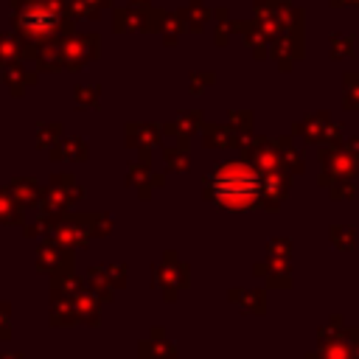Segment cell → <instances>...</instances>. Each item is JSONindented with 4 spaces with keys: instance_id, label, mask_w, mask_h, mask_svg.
I'll list each match as a JSON object with an SVG mask.
<instances>
[{
    "instance_id": "cell-1",
    "label": "cell",
    "mask_w": 359,
    "mask_h": 359,
    "mask_svg": "<svg viewBox=\"0 0 359 359\" xmlns=\"http://www.w3.org/2000/svg\"><path fill=\"white\" fill-rule=\"evenodd\" d=\"M11 20L17 36L25 45H48L70 34V3L67 0H11Z\"/></svg>"
},
{
    "instance_id": "cell-2",
    "label": "cell",
    "mask_w": 359,
    "mask_h": 359,
    "mask_svg": "<svg viewBox=\"0 0 359 359\" xmlns=\"http://www.w3.org/2000/svg\"><path fill=\"white\" fill-rule=\"evenodd\" d=\"M208 191L224 210H247L261 199V180L244 163H224L208 177Z\"/></svg>"
},
{
    "instance_id": "cell-3",
    "label": "cell",
    "mask_w": 359,
    "mask_h": 359,
    "mask_svg": "<svg viewBox=\"0 0 359 359\" xmlns=\"http://www.w3.org/2000/svg\"><path fill=\"white\" fill-rule=\"evenodd\" d=\"M59 50H62V65L70 67V70H79L87 59H93L98 53V36L95 34H73V36H65L59 42Z\"/></svg>"
},
{
    "instance_id": "cell-4",
    "label": "cell",
    "mask_w": 359,
    "mask_h": 359,
    "mask_svg": "<svg viewBox=\"0 0 359 359\" xmlns=\"http://www.w3.org/2000/svg\"><path fill=\"white\" fill-rule=\"evenodd\" d=\"M25 50V42L17 36V34H0V62L8 65V62H17Z\"/></svg>"
},
{
    "instance_id": "cell-5",
    "label": "cell",
    "mask_w": 359,
    "mask_h": 359,
    "mask_svg": "<svg viewBox=\"0 0 359 359\" xmlns=\"http://www.w3.org/2000/svg\"><path fill=\"white\" fill-rule=\"evenodd\" d=\"M109 6V0H70V11L73 17H98V11Z\"/></svg>"
},
{
    "instance_id": "cell-6",
    "label": "cell",
    "mask_w": 359,
    "mask_h": 359,
    "mask_svg": "<svg viewBox=\"0 0 359 359\" xmlns=\"http://www.w3.org/2000/svg\"><path fill=\"white\" fill-rule=\"evenodd\" d=\"M118 28H146V11H135V8H121L118 11Z\"/></svg>"
},
{
    "instance_id": "cell-7",
    "label": "cell",
    "mask_w": 359,
    "mask_h": 359,
    "mask_svg": "<svg viewBox=\"0 0 359 359\" xmlns=\"http://www.w3.org/2000/svg\"><path fill=\"white\" fill-rule=\"evenodd\" d=\"M135 3H149V0H135Z\"/></svg>"
}]
</instances>
